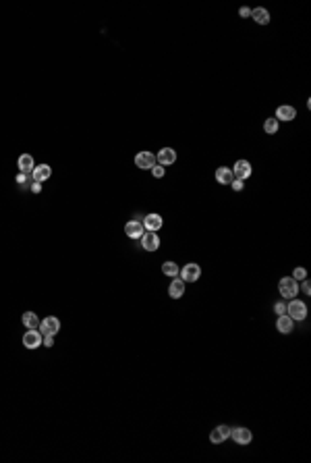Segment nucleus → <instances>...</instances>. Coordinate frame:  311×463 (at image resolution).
Instances as JSON below:
<instances>
[{"mask_svg":"<svg viewBox=\"0 0 311 463\" xmlns=\"http://www.w3.org/2000/svg\"><path fill=\"white\" fill-rule=\"evenodd\" d=\"M278 291L284 299H294L299 293V283L294 281L293 276H284V279H280V283H278Z\"/></svg>","mask_w":311,"mask_h":463,"instance_id":"nucleus-1","label":"nucleus"},{"mask_svg":"<svg viewBox=\"0 0 311 463\" xmlns=\"http://www.w3.org/2000/svg\"><path fill=\"white\" fill-rule=\"evenodd\" d=\"M156 162L160 166H170L176 162V152L173 148H162L158 154H156Z\"/></svg>","mask_w":311,"mask_h":463,"instance_id":"nucleus-11","label":"nucleus"},{"mask_svg":"<svg viewBox=\"0 0 311 463\" xmlns=\"http://www.w3.org/2000/svg\"><path fill=\"white\" fill-rule=\"evenodd\" d=\"M29 177H31V175H25V173H19V175H17V179H15V181H17V183L21 185V187H23V185H27V181H29Z\"/></svg>","mask_w":311,"mask_h":463,"instance_id":"nucleus-26","label":"nucleus"},{"mask_svg":"<svg viewBox=\"0 0 311 463\" xmlns=\"http://www.w3.org/2000/svg\"><path fill=\"white\" fill-rule=\"evenodd\" d=\"M21 320H23V324H25V328H27V330L40 326V318H37V314H35V312H25Z\"/></svg>","mask_w":311,"mask_h":463,"instance_id":"nucleus-21","label":"nucleus"},{"mask_svg":"<svg viewBox=\"0 0 311 463\" xmlns=\"http://www.w3.org/2000/svg\"><path fill=\"white\" fill-rule=\"evenodd\" d=\"M274 312H276V316H282V314H286V305H284L282 302L274 303Z\"/></svg>","mask_w":311,"mask_h":463,"instance_id":"nucleus-27","label":"nucleus"},{"mask_svg":"<svg viewBox=\"0 0 311 463\" xmlns=\"http://www.w3.org/2000/svg\"><path fill=\"white\" fill-rule=\"evenodd\" d=\"M141 222H143V229H145V231H150V233H156V231H160V229H162V225H164V220H162V216H160V214H156V212L147 214Z\"/></svg>","mask_w":311,"mask_h":463,"instance_id":"nucleus-12","label":"nucleus"},{"mask_svg":"<svg viewBox=\"0 0 311 463\" xmlns=\"http://www.w3.org/2000/svg\"><path fill=\"white\" fill-rule=\"evenodd\" d=\"M17 166H19V173L31 175V173H34V168H35L34 156H31V154H21V156H19V162H17Z\"/></svg>","mask_w":311,"mask_h":463,"instance_id":"nucleus-17","label":"nucleus"},{"mask_svg":"<svg viewBox=\"0 0 311 463\" xmlns=\"http://www.w3.org/2000/svg\"><path fill=\"white\" fill-rule=\"evenodd\" d=\"M42 345H46L50 349V347L54 345V337H44V341H42Z\"/></svg>","mask_w":311,"mask_h":463,"instance_id":"nucleus-31","label":"nucleus"},{"mask_svg":"<svg viewBox=\"0 0 311 463\" xmlns=\"http://www.w3.org/2000/svg\"><path fill=\"white\" fill-rule=\"evenodd\" d=\"M42 341H44V335L37 328H31L23 335V347H25V349H37V347L42 345Z\"/></svg>","mask_w":311,"mask_h":463,"instance_id":"nucleus-5","label":"nucleus"},{"mask_svg":"<svg viewBox=\"0 0 311 463\" xmlns=\"http://www.w3.org/2000/svg\"><path fill=\"white\" fill-rule=\"evenodd\" d=\"M230 438L235 441L237 445H249L253 441V432L249 430V428H243V426H239V428H230Z\"/></svg>","mask_w":311,"mask_h":463,"instance_id":"nucleus-8","label":"nucleus"},{"mask_svg":"<svg viewBox=\"0 0 311 463\" xmlns=\"http://www.w3.org/2000/svg\"><path fill=\"white\" fill-rule=\"evenodd\" d=\"M251 17L255 23H259V25H268L270 23V13H268V9H263V6L251 9Z\"/></svg>","mask_w":311,"mask_h":463,"instance_id":"nucleus-20","label":"nucleus"},{"mask_svg":"<svg viewBox=\"0 0 311 463\" xmlns=\"http://www.w3.org/2000/svg\"><path fill=\"white\" fill-rule=\"evenodd\" d=\"M232 179H235V175H232V171L228 166H220L216 171V183H220V185H230Z\"/></svg>","mask_w":311,"mask_h":463,"instance_id":"nucleus-19","label":"nucleus"},{"mask_svg":"<svg viewBox=\"0 0 311 463\" xmlns=\"http://www.w3.org/2000/svg\"><path fill=\"white\" fill-rule=\"evenodd\" d=\"M239 15H241L243 19H249V17H251V9H249V6H241V9H239Z\"/></svg>","mask_w":311,"mask_h":463,"instance_id":"nucleus-28","label":"nucleus"},{"mask_svg":"<svg viewBox=\"0 0 311 463\" xmlns=\"http://www.w3.org/2000/svg\"><path fill=\"white\" fill-rule=\"evenodd\" d=\"M278 125L280 123L272 117V119H266V123H263V131H266L268 135H274V133H278Z\"/></svg>","mask_w":311,"mask_h":463,"instance_id":"nucleus-23","label":"nucleus"},{"mask_svg":"<svg viewBox=\"0 0 311 463\" xmlns=\"http://www.w3.org/2000/svg\"><path fill=\"white\" fill-rule=\"evenodd\" d=\"M143 233H145V229H143L141 220H129L127 225H124V235L129 239H141Z\"/></svg>","mask_w":311,"mask_h":463,"instance_id":"nucleus-10","label":"nucleus"},{"mask_svg":"<svg viewBox=\"0 0 311 463\" xmlns=\"http://www.w3.org/2000/svg\"><path fill=\"white\" fill-rule=\"evenodd\" d=\"M230 187L235 189V191H243V181L241 179H232V183H230Z\"/></svg>","mask_w":311,"mask_h":463,"instance_id":"nucleus-29","label":"nucleus"},{"mask_svg":"<svg viewBox=\"0 0 311 463\" xmlns=\"http://www.w3.org/2000/svg\"><path fill=\"white\" fill-rule=\"evenodd\" d=\"M293 279L297 281V283H299V281H305V279H307V270L303 268V266H297V268L293 270Z\"/></svg>","mask_w":311,"mask_h":463,"instance_id":"nucleus-24","label":"nucleus"},{"mask_svg":"<svg viewBox=\"0 0 311 463\" xmlns=\"http://www.w3.org/2000/svg\"><path fill=\"white\" fill-rule=\"evenodd\" d=\"M230 171H232V175H235V179L245 181V179H249V177H251L253 168H251V162H249V160H237L235 166H232Z\"/></svg>","mask_w":311,"mask_h":463,"instance_id":"nucleus-6","label":"nucleus"},{"mask_svg":"<svg viewBox=\"0 0 311 463\" xmlns=\"http://www.w3.org/2000/svg\"><path fill=\"white\" fill-rule=\"evenodd\" d=\"M50 177H52V168L48 164H37L34 168V173H31V179L35 183H44V181H48Z\"/></svg>","mask_w":311,"mask_h":463,"instance_id":"nucleus-15","label":"nucleus"},{"mask_svg":"<svg viewBox=\"0 0 311 463\" xmlns=\"http://www.w3.org/2000/svg\"><path fill=\"white\" fill-rule=\"evenodd\" d=\"M178 270H181V268H178V264H176V262H164V264H162V272H164L166 276H173V279H174V276H178Z\"/></svg>","mask_w":311,"mask_h":463,"instance_id":"nucleus-22","label":"nucleus"},{"mask_svg":"<svg viewBox=\"0 0 311 463\" xmlns=\"http://www.w3.org/2000/svg\"><path fill=\"white\" fill-rule=\"evenodd\" d=\"M156 164H158V162H156V154H152V152H139L135 156V166L141 168V171H152Z\"/></svg>","mask_w":311,"mask_h":463,"instance_id":"nucleus-7","label":"nucleus"},{"mask_svg":"<svg viewBox=\"0 0 311 463\" xmlns=\"http://www.w3.org/2000/svg\"><path fill=\"white\" fill-rule=\"evenodd\" d=\"M31 191H34V194H40V191H42V183H31Z\"/></svg>","mask_w":311,"mask_h":463,"instance_id":"nucleus-32","label":"nucleus"},{"mask_svg":"<svg viewBox=\"0 0 311 463\" xmlns=\"http://www.w3.org/2000/svg\"><path fill=\"white\" fill-rule=\"evenodd\" d=\"M286 316H291L293 320H305L307 318V305L299 302V299H291V303L286 305Z\"/></svg>","mask_w":311,"mask_h":463,"instance_id":"nucleus-4","label":"nucleus"},{"mask_svg":"<svg viewBox=\"0 0 311 463\" xmlns=\"http://www.w3.org/2000/svg\"><path fill=\"white\" fill-rule=\"evenodd\" d=\"M139 241H141V248H143L145 251H158V248H160V237H158V233H150V231H145Z\"/></svg>","mask_w":311,"mask_h":463,"instance_id":"nucleus-9","label":"nucleus"},{"mask_svg":"<svg viewBox=\"0 0 311 463\" xmlns=\"http://www.w3.org/2000/svg\"><path fill=\"white\" fill-rule=\"evenodd\" d=\"M303 285H301V289H303V293H305V295H309V293H311V283L309 281H301Z\"/></svg>","mask_w":311,"mask_h":463,"instance_id":"nucleus-30","label":"nucleus"},{"mask_svg":"<svg viewBox=\"0 0 311 463\" xmlns=\"http://www.w3.org/2000/svg\"><path fill=\"white\" fill-rule=\"evenodd\" d=\"M152 175L156 177V179H162V177H164V166H160V164H156V166L152 168Z\"/></svg>","mask_w":311,"mask_h":463,"instance_id":"nucleus-25","label":"nucleus"},{"mask_svg":"<svg viewBox=\"0 0 311 463\" xmlns=\"http://www.w3.org/2000/svg\"><path fill=\"white\" fill-rule=\"evenodd\" d=\"M294 117H297V110H294L293 106H289V104H282V106H278L276 108V121L280 123V121H284V123H289V121H293Z\"/></svg>","mask_w":311,"mask_h":463,"instance_id":"nucleus-14","label":"nucleus"},{"mask_svg":"<svg viewBox=\"0 0 311 463\" xmlns=\"http://www.w3.org/2000/svg\"><path fill=\"white\" fill-rule=\"evenodd\" d=\"M178 276H181L185 283H195L201 276V266L195 264V262H189V264L183 266V270H178Z\"/></svg>","mask_w":311,"mask_h":463,"instance_id":"nucleus-3","label":"nucleus"},{"mask_svg":"<svg viewBox=\"0 0 311 463\" xmlns=\"http://www.w3.org/2000/svg\"><path fill=\"white\" fill-rule=\"evenodd\" d=\"M37 330L44 335V337H54L60 330V320L56 318V316H48V318H44L40 320V326H37Z\"/></svg>","mask_w":311,"mask_h":463,"instance_id":"nucleus-2","label":"nucleus"},{"mask_svg":"<svg viewBox=\"0 0 311 463\" xmlns=\"http://www.w3.org/2000/svg\"><path fill=\"white\" fill-rule=\"evenodd\" d=\"M226 438H230V426H226V424L216 426L212 432H209V441H212L214 445H220V443L226 441Z\"/></svg>","mask_w":311,"mask_h":463,"instance_id":"nucleus-13","label":"nucleus"},{"mask_svg":"<svg viewBox=\"0 0 311 463\" xmlns=\"http://www.w3.org/2000/svg\"><path fill=\"white\" fill-rule=\"evenodd\" d=\"M293 326H294V320L291 318V316H278V320H276V328H278V333H282V335H291L293 333Z\"/></svg>","mask_w":311,"mask_h":463,"instance_id":"nucleus-18","label":"nucleus"},{"mask_svg":"<svg viewBox=\"0 0 311 463\" xmlns=\"http://www.w3.org/2000/svg\"><path fill=\"white\" fill-rule=\"evenodd\" d=\"M168 295L173 299H181L185 295V281L181 276H174L173 279V283H170V287H168Z\"/></svg>","mask_w":311,"mask_h":463,"instance_id":"nucleus-16","label":"nucleus"}]
</instances>
